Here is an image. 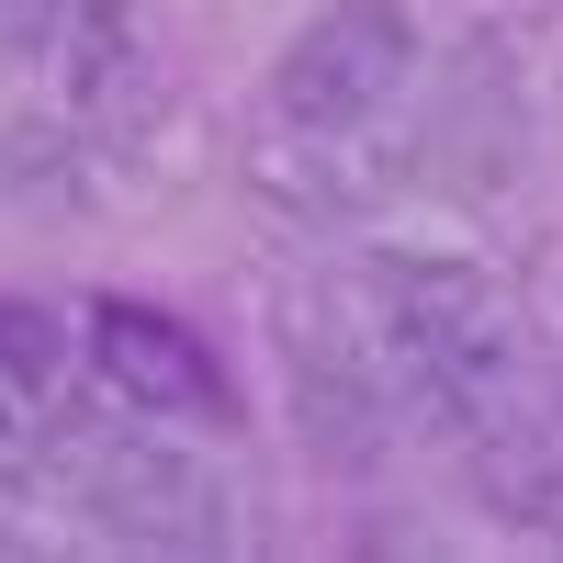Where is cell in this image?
<instances>
[{"label":"cell","instance_id":"obj_1","mask_svg":"<svg viewBox=\"0 0 563 563\" xmlns=\"http://www.w3.org/2000/svg\"><path fill=\"white\" fill-rule=\"evenodd\" d=\"M372 327H384V361L406 406H429L440 429L474 451V474L496 507H552L563 496V429L530 395V350L507 294L451 260V249H384L372 260Z\"/></svg>","mask_w":563,"mask_h":563},{"label":"cell","instance_id":"obj_2","mask_svg":"<svg viewBox=\"0 0 563 563\" xmlns=\"http://www.w3.org/2000/svg\"><path fill=\"white\" fill-rule=\"evenodd\" d=\"M417 12L406 0H327V12L294 23V45L271 57V113L282 124H395L406 90H417Z\"/></svg>","mask_w":563,"mask_h":563},{"label":"cell","instance_id":"obj_3","mask_svg":"<svg viewBox=\"0 0 563 563\" xmlns=\"http://www.w3.org/2000/svg\"><path fill=\"white\" fill-rule=\"evenodd\" d=\"M271 339H282V372H294V417H305V451L339 462V474H372L395 440V361H384V327H361L350 305L327 294H282L271 305Z\"/></svg>","mask_w":563,"mask_h":563},{"label":"cell","instance_id":"obj_4","mask_svg":"<svg viewBox=\"0 0 563 563\" xmlns=\"http://www.w3.org/2000/svg\"><path fill=\"white\" fill-rule=\"evenodd\" d=\"M79 507H90V530L124 541V552H225L238 541V496H225V474L203 451L169 440V417H147V429H124V440H90Z\"/></svg>","mask_w":563,"mask_h":563},{"label":"cell","instance_id":"obj_5","mask_svg":"<svg viewBox=\"0 0 563 563\" xmlns=\"http://www.w3.org/2000/svg\"><path fill=\"white\" fill-rule=\"evenodd\" d=\"M90 372H102L135 417H192V429H225V417H238L225 361L158 305H90Z\"/></svg>","mask_w":563,"mask_h":563},{"label":"cell","instance_id":"obj_6","mask_svg":"<svg viewBox=\"0 0 563 563\" xmlns=\"http://www.w3.org/2000/svg\"><path fill=\"white\" fill-rule=\"evenodd\" d=\"M45 406H57V395H45L23 361H0V496L45 462Z\"/></svg>","mask_w":563,"mask_h":563},{"label":"cell","instance_id":"obj_7","mask_svg":"<svg viewBox=\"0 0 563 563\" xmlns=\"http://www.w3.org/2000/svg\"><path fill=\"white\" fill-rule=\"evenodd\" d=\"M79 12H90V0H0V57H45V68H57Z\"/></svg>","mask_w":563,"mask_h":563},{"label":"cell","instance_id":"obj_8","mask_svg":"<svg viewBox=\"0 0 563 563\" xmlns=\"http://www.w3.org/2000/svg\"><path fill=\"white\" fill-rule=\"evenodd\" d=\"M0 361H23L45 395H57V372H68V327L45 316V305H0Z\"/></svg>","mask_w":563,"mask_h":563}]
</instances>
